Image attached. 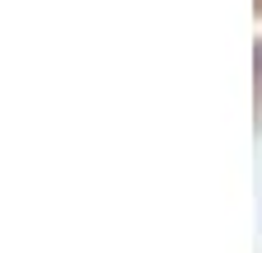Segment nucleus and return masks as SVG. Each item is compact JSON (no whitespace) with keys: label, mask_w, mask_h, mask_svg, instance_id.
<instances>
[]
</instances>
